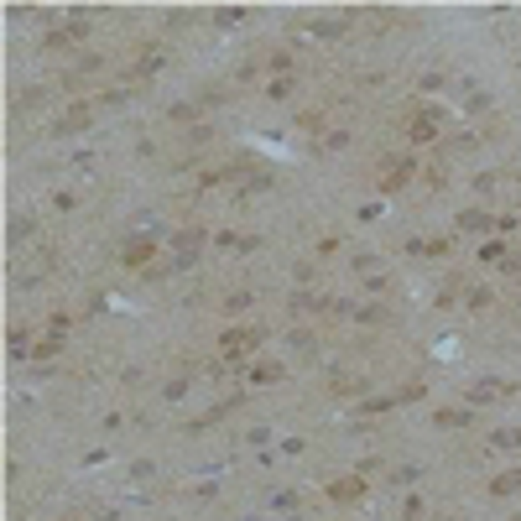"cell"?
Returning <instances> with one entry per match:
<instances>
[{
    "label": "cell",
    "instance_id": "1",
    "mask_svg": "<svg viewBox=\"0 0 521 521\" xmlns=\"http://www.w3.org/2000/svg\"><path fill=\"white\" fill-rule=\"evenodd\" d=\"M250 349H256V329H229L219 339V355L225 360H250Z\"/></svg>",
    "mask_w": 521,
    "mask_h": 521
},
{
    "label": "cell",
    "instance_id": "2",
    "mask_svg": "<svg viewBox=\"0 0 521 521\" xmlns=\"http://www.w3.org/2000/svg\"><path fill=\"white\" fill-rule=\"evenodd\" d=\"M511 391H516L511 380H480V386H474V402H506Z\"/></svg>",
    "mask_w": 521,
    "mask_h": 521
},
{
    "label": "cell",
    "instance_id": "3",
    "mask_svg": "<svg viewBox=\"0 0 521 521\" xmlns=\"http://www.w3.org/2000/svg\"><path fill=\"white\" fill-rule=\"evenodd\" d=\"M329 496L334 500H360V496H365V485H360V480H334Z\"/></svg>",
    "mask_w": 521,
    "mask_h": 521
},
{
    "label": "cell",
    "instance_id": "4",
    "mask_svg": "<svg viewBox=\"0 0 521 521\" xmlns=\"http://www.w3.org/2000/svg\"><path fill=\"white\" fill-rule=\"evenodd\" d=\"M490 490H496V496H516V490H521V469L496 474V480H490Z\"/></svg>",
    "mask_w": 521,
    "mask_h": 521
},
{
    "label": "cell",
    "instance_id": "5",
    "mask_svg": "<svg viewBox=\"0 0 521 521\" xmlns=\"http://www.w3.org/2000/svg\"><path fill=\"white\" fill-rule=\"evenodd\" d=\"M146 256H152V245H146V240H130V245H125V260H130V266H141Z\"/></svg>",
    "mask_w": 521,
    "mask_h": 521
},
{
    "label": "cell",
    "instance_id": "6",
    "mask_svg": "<svg viewBox=\"0 0 521 521\" xmlns=\"http://www.w3.org/2000/svg\"><path fill=\"white\" fill-rule=\"evenodd\" d=\"M496 449H521V427H500V433H496Z\"/></svg>",
    "mask_w": 521,
    "mask_h": 521
},
{
    "label": "cell",
    "instance_id": "7",
    "mask_svg": "<svg viewBox=\"0 0 521 521\" xmlns=\"http://www.w3.org/2000/svg\"><path fill=\"white\" fill-rule=\"evenodd\" d=\"M433 136V120H412V141H427Z\"/></svg>",
    "mask_w": 521,
    "mask_h": 521
},
{
    "label": "cell",
    "instance_id": "8",
    "mask_svg": "<svg viewBox=\"0 0 521 521\" xmlns=\"http://www.w3.org/2000/svg\"><path fill=\"white\" fill-rule=\"evenodd\" d=\"M250 376H256V380H276V376H282V365H256Z\"/></svg>",
    "mask_w": 521,
    "mask_h": 521
}]
</instances>
